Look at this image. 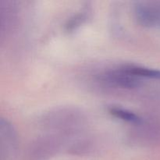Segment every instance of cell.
<instances>
[{"mask_svg":"<svg viewBox=\"0 0 160 160\" xmlns=\"http://www.w3.org/2000/svg\"><path fill=\"white\" fill-rule=\"evenodd\" d=\"M102 80L110 85L121 88H134L140 83L137 77L128 73L123 68L107 72L102 76Z\"/></svg>","mask_w":160,"mask_h":160,"instance_id":"6da1fadb","label":"cell"},{"mask_svg":"<svg viewBox=\"0 0 160 160\" xmlns=\"http://www.w3.org/2000/svg\"><path fill=\"white\" fill-rule=\"evenodd\" d=\"M128 73L137 78H147L153 79H160V70L156 69L148 68L145 67L128 66L123 67Z\"/></svg>","mask_w":160,"mask_h":160,"instance_id":"7a4b0ae2","label":"cell"},{"mask_svg":"<svg viewBox=\"0 0 160 160\" xmlns=\"http://www.w3.org/2000/svg\"><path fill=\"white\" fill-rule=\"evenodd\" d=\"M109 112L114 117L132 123H142V118L131 111L124 109L120 107H110L109 109Z\"/></svg>","mask_w":160,"mask_h":160,"instance_id":"3957f363","label":"cell"}]
</instances>
